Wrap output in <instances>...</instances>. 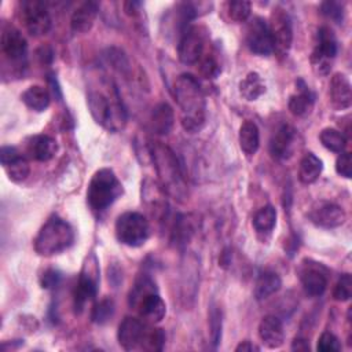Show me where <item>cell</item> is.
I'll return each instance as SVG.
<instances>
[{
	"label": "cell",
	"mask_w": 352,
	"mask_h": 352,
	"mask_svg": "<svg viewBox=\"0 0 352 352\" xmlns=\"http://www.w3.org/2000/svg\"><path fill=\"white\" fill-rule=\"evenodd\" d=\"M175 99L182 110V125L190 133L199 132L206 120V102L198 80L188 73L180 74L173 87Z\"/></svg>",
	"instance_id": "6da1fadb"
},
{
	"label": "cell",
	"mask_w": 352,
	"mask_h": 352,
	"mask_svg": "<svg viewBox=\"0 0 352 352\" xmlns=\"http://www.w3.org/2000/svg\"><path fill=\"white\" fill-rule=\"evenodd\" d=\"M148 153L161 188L172 198L180 202L184 201L187 198V183L177 155L170 147L161 142H150Z\"/></svg>",
	"instance_id": "7a4b0ae2"
},
{
	"label": "cell",
	"mask_w": 352,
	"mask_h": 352,
	"mask_svg": "<svg viewBox=\"0 0 352 352\" xmlns=\"http://www.w3.org/2000/svg\"><path fill=\"white\" fill-rule=\"evenodd\" d=\"M104 89L91 88L87 94V103L94 120L107 131L117 132L126 122V111L117 87L110 81H103Z\"/></svg>",
	"instance_id": "3957f363"
},
{
	"label": "cell",
	"mask_w": 352,
	"mask_h": 352,
	"mask_svg": "<svg viewBox=\"0 0 352 352\" xmlns=\"http://www.w3.org/2000/svg\"><path fill=\"white\" fill-rule=\"evenodd\" d=\"M118 342L125 351H161L165 334L161 329L151 327L147 322L126 316L118 326Z\"/></svg>",
	"instance_id": "277c9868"
},
{
	"label": "cell",
	"mask_w": 352,
	"mask_h": 352,
	"mask_svg": "<svg viewBox=\"0 0 352 352\" xmlns=\"http://www.w3.org/2000/svg\"><path fill=\"white\" fill-rule=\"evenodd\" d=\"M121 195L122 184L111 169L102 168L94 173L87 190V202L94 212H104Z\"/></svg>",
	"instance_id": "5b68a950"
},
{
	"label": "cell",
	"mask_w": 352,
	"mask_h": 352,
	"mask_svg": "<svg viewBox=\"0 0 352 352\" xmlns=\"http://www.w3.org/2000/svg\"><path fill=\"white\" fill-rule=\"evenodd\" d=\"M74 241V232L69 223L58 216L50 217L34 239L37 254L50 257L66 250Z\"/></svg>",
	"instance_id": "8992f818"
},
{
	"label": "cell",
	"mask_w": 352,
	"mask_h": 352,
	"mask_svg": "<svg viewBox=\"0 0 352 352\" xmlns=\"http://www.w3.org/2000/svg\"><path fill=\"white\" fill-rule=\"evenodd\" d=\"M116 236L126 246H142L150 236V224L142 213L125 212L116 221Z\"/></svg>",
	"instance_id": "52a82bcc"
},
{
	"label": "cell",
	"mask_w": 352,
	"mask_h": 352,
	"mask_svg": "<svg viewBox=\"0 0 352 352\" xmlns=\"http://www.w3.org/2000/svg\"><path fill=\"white\" fill-rule=\"evenodd\" d=\"M208 32L202 26H190L186 32L180 36L177 52L179 59L184 65H195L206 52L208 44Z\"/></svg>",
	"instance_id": "ba28073f"
},
{
	"label": "cell",
	"mask_w": 352,
	"mask_h": 352,
	"mask_svg": "<svg viewBox=\"0 0 352 352\" xmlns=\"http://www.w3.org/2000/svg\"><path fill=\"white\" fill-rule=\"evenodd\" d=\"M268 28L272 38L274 52L278 56L285 58L289 54L293 43V29L289 14L280 7L274 8L270 16Z\"/></svg>",
	"instance_id": "9c48e42d"
},
{
	"label": "cell",
	"mask_w": 352,
	"mask_h": 352,
	"mask_svg": "<svg viewBox=\"0 0 352 352\" xmlns=\"http://www.w3.org/2000/svg\"><path fill=\"white\" fill-rule=\"evenodd\" d=\"M337 55V40L333 30L322 26L318 30L316 44L311 55V63L318 74L326 76L330 72L331 62Z\"/></svg>",
	"instance_id": "30bf717a"
},
{
	"label": "cell",
	"mask_w": 352,
	"mask_h": 352,
	"mask_svg": "<svg viewBox=\"0 0 352 352\" xmlns=\"http://www.w3.org/2000/svg\"><path fill=\"white\" fill-rule=\"evenodd\" d=\"M21 18L26 30L32 36H44L52 26L47 4L38 0H25L21 3Z\"/></svg>",
	"instance_id": "8fae6325"
},
{
	"label": "cell",
	"mask_w": 352,
	"mask_h": 352,
	"mask_svg": "<svg viewBox=\"0 0 352 352\" xmlns=\"http://www.w3.org/2000/svg\"><path fill=\"white\" fill-rule=\"evenodd\" d=\"M89 263L91 260L88 258V264L84 265V270L74 289V309L77 314L84 311L85 304L91 301L98 292L99 271L96 267V261H94V264H89Z\"/></svg>",
	"instance_id": "7c38bea8"
},
{
	"label": "cell",
	"mask_w": 352,
	"mask_h": 352,
	"mask_svg": "<svg viewBox=\"0 0 352 352\" xmlns=\"http://www.w3.org/2000/svg\"><path fill=\"white\" fill-rule=\"evenodd\" d=\"M1 51L8 60L16 66L25 65L28 54V43L23 34L12 25L4 23L1 28Z\"/></svg>",
	"instance_id": "4fadbf2b"
},
{
	"label": "cell",
	"mask_w": 352,
	"mask_h": 352,
	"mask_svg": "<svg viewBox=\"0 0 352 352\" xmlns=\"http://www.w3.org/2000/svg\"><path fill=\"white\" fill-rule=\"evenodd\" d=\"M246 44L257 55L265 56L274 52L268 23L261 16H254L246 29Z\"/></svg>",
	"instance_id": "5bb4252c"
},
{
	"label": "cell",
	"mask_w": 352,
	"mask_h": 352,
	"mask_svg": "<svg viewBox=\"0 0 352 352\" xmlns=\"http://www.w3.org/2000/svg\"><path fill=\"white\" fill-rule=\"evenodd\" d=\"M309 220L318 226V227H323V228H334L338 227L341 224H344V221L346 220V214L344 212V209L333 202H327V201H319L316 202L311 210H309Z\"/></svg>",
	"instance_id": "9a60e30c"
},
{
	"label": "cell",
	"mask_w": 352,
	"mask_h": 352,
	"mask_svg": "<svg viewBox=\"0 0 352 352\" xmlns=\"http://www.w3.org/2000/svg\"><path fill=\"white\" fill-rule=\"evenodd\" d=\"M0 161L8 177L15 183L23 182L30 173V166L28 160L15 147H11V146L1 147Z\"/></svg>",
	"instance_id": "2e32d148"
},
{
	"label": "cell",
	"mask_w": 352,
	"mask_h": 352,
	"mask_svg": "<svg viewBox=\"0 0 352 352\" xmlns=\"http://www.w3.org/2000/svg\"><path fill=\"white\" fill-rule=\"evenodd\" d=\"M300 279L304 292L312 297L323 294L327 287L326 270L318 263L308 261V264H302L300 270Z\"/></svg>",
	"instance_id": "e0dca14e"
},
{
	"label": "cell",
	"mask_w": 352,
	"mask_h": 352,
	"mask_svg": "<svg viewBox=\"0 0 352 352\" xmlns=\"http://www.w3.org/2000/svg\"><path fill=\"white\" fill-rule=\"evenodd\" d=\"M297 139V131L289 125H280L270 140V153L275 160H285L289 158L294 150Z\"/></svg>",
	"instance_id": "ac0fdd59"
},
{
	"label": "cell",
	"mask_w": 352,
	"mask_h": 352,
	"mask_svg": "<svg viewBox=\"0 0 352 352\" xmlns=\"http://www.w3.org/2000/svg\"><path fill=\"white\" fill-rule=\"evenodd\" d=\"M258 337L267 348L276 349L285 341V331L280 319L275 315H267L258 324Z\"/></svg>",
	"instance_id": "d6986e66"
},
{
	"label": "cell",
	"mask_w": 352,
	"mask_h": 352,
	"mask_svg": "<svg viewBox=\"0 0 352 352\" xmlns=\"http://www.w3.org/2000/svg\"><path fill=\"white\" fill-rule=\"evenodd\" d=\"M329 95L331 106L336 110H345L351 106L352 102V92H351V82L342 73H336L330 80Z\"/></svg>",
	"instance_id": "ffe728a7"
},
{
	"label": "cell",
	"mask_w": 352,
	"mask_h": 352,
	"mask_svg": "<svg viewBox=\"0 0 352 352\" xmlns=\"http://www.w3.org/2000/svg\"><path fill=\"white\" fill-rule=\"evenodd\" d=\"M99 12V4L96 1H85L74 10L70 19V29L73 33H87L94 26V22Z\"/></svg>",
	"instance_id": "44dd1931"
},
{
	"label": "cell",
	"mask_w": 352,
	"mask_h": 352,
	"mask_svg": "<svg viewBox=\"0 0 352 352\" xmlns=\"http://www.w3.org/2000/svg\"><path fill=\"white\" fill-rule=\"evenodd\" d=\"M58 151V143L48 135L32 136L26 143V153L36 161H50Z\"/></svg>",
	"instance_id": "7402d4cb"
},
{
	"label": "cell",
	"mask_w": 352,
	"mask_h": 352,
	"mask_svg": "<svg viewBox=\"0 0 352 352\" xmlns=\"http://www.w3.org/2000/svg\"><path fill=\"white\" fill-rule=\"evenodd\" d=\"M140 318L147 323H158L166 314V305L158 292L147 294L136 307Z\"/></svg>",
	"instance_id": "603a6c76"
},
{
	"label": "cell",
	"mask_w": 352,
	"mask_h": 352,
	"mask_svg": "<svg viewBox=\"0 0 352 352\" xmlns=\"http://www.w3.org/2000/svg\"><path fill=\"white\" fill-rule=\"evenodd\" d=\"M143 199L146 201L148 210L155 217H164L166 213V199L165 191L153 180H146L143 183Z\"/></svg>",
	"instance_id": "cb8c5ba5"
},
{
	"label": "cell",
	"mask_w": 352,
	"mask_h": 352,
	"mask_svg": "<svg viewBox=\"0 0 352 352\" xmlns=\"http://www.w3.org/2000/svg\"><path fill=\"white\" fill-rule=\"evenodd\" d=\"M173 110L168 103H158L150 114L151 131L157 135H168L173 126Z\"/></svg>",
	"instance_id": "d4e9b609"
},
{
	"label": "cell",
	"mask_w": 352,
	"mask_h": 352,
	"mask_svg": "<svg viewBox=\"0 0 352 352\" xmlns=\"http://www.w3.org/2000/svg\"><path fill=\"white\" fill-rule=\"evenodd\" d=\"M239 146L242 151L252 157L257 153L260 146V132L253 121H245L239 128Z\"/></svg>",
	"instance_id": "484cf974"
},
{
	"label": "cell",
	"mask_w": 352,
	"mask_h": 352,
	"mask_svg": "<svg viewBox=\"0 0 352 352\" xmlns=\"http://www.w3.org/2000/svg\"><path fill=\"white\" fill-rule=\"evenodd\" d=\"M282 286V280L276 272L263 271L258 274L254 285V296L257 300H264L276 293Z\"/></svg>",
	"instance_id": "4316f807"
},
{
	"label": "cell",
	"mask_w": 352,
	"mask_h": 352,
	"mask_svg": "<svg viewBox=\"0 0 352 352\" xmlns=\"http://www.w3.org/2000/svg\"><path fill=\"white\" fill-rule=\"evenodd\" d=\"M323 169V164L322 160L318 158L315 154L308 153L302 157L301 162H300V168H298V179L301 183L304 184H311L315 183Z\"/></svg>",
	"instance_id": "83f0119b"
},
{
	"label": "cell",
	"mask_w": 352,
	"mask_h": 352,
	"mask_svg": "<svg viewBox=\"0 0 352 352\" xmlns=\"http://www.w3.org/2000/svg\"><path fill=\"white\" fill-rule=\"evenodd\" d=\"M301 84L302 85L298 88V92L292 95L289 99V110L297 117H304L309 114L314 106V95L302 81Z\"/></svg>",
	"instance_id": "f1b7e54d"
},
{
	"label": "cell",
	"mask_w": 352,
	"mask_h": 352,
	"mask_svg": "<svg viewBox=\"0 0 352 352\" xmlns=\"http://www.w3.org/2000/svg\"><path fill=\"white\" fill-rule=\"evenodd\" d=\"M22 102L34 111H44L51 102L50 92L41 85L29 87L21 96Z\"/></svg>",
	"instance_id": "f546056e"
},
{
	"label": "cell",
	"mask_w": 352,
	"mask_h": 352,
	"mask_svg": "<svg viewBox=\"0 0 352 352\" xmlns=\"http://www.w3.org/2000/svg\"><path fill=\"white\" fill-rule=\"evenodd\" d=\"M265 92V84L261 76L256 72L248 73L239 82V94L246 100H256Z\"/></svg>",
	"instance_id": "4dcf8cb0"
},
{
	"label": "cell",
	"mask_w": 352,
	"mask_h": 352,
	"mask_svg": "<svg viewBox=\"0 0 352 352\" xmlns=\"http://www.w3.org/2000/svg\"><path fill=\"white\" fill-rule=\"evenodd\" d=\"M154 292H157V287H155L154 280H153L148 275H140V276L136 279V282H135L132 290L129 292V297H128L129 307L136 309V307L139 305V302H140L147 294L154 293Z\"/></svg>",
	"instance_id": "1f68e13d"
},
{
	"label": "cell",
	"mask_w": 352,
	"mask_h": 352,
	"mask_svg": "<svg viewBox=\"0 0 352 352\" xmlns=\"http://www.w3.org/2000/svg\"><path fill=\"white\" fill-rule=\"evenodd\" d=\"M194 234V221L190 216H179L173 224L172 242L177 246H184L188 243Z\"/></svg>",
	"instance_id": "d6a6232c"
},
{
	"label": "cell",
	"mask_w": 352,
	"mask_h": 352,
	"mask_svg": "<svg viewBox=\"0 0 352 352\" xmlns=\"http://www.w3.org/2000/svg\"><path fill=\"white\" fill-rule=\"evenodd\" d=\"M276 224V210L274 206L267 205L258 209L253 217V227L258 234H270Z\"/></svg>",
	"instance_id": "836d02e7"
},
{
	"label": "cell",
	"mask_w": 352,
	"mask_h": 352,
	"mask_svg": "<svg viewBox=\"0 0 352 352\" xmlns=\"http://www.w3.org/2000/svg\"><path fill=\"white\" fill-rule=\"evenodd\" d=\"M320 143L333 153H342L346 146V139L342 132L334 128H324L319 135Z\"/></svg>",
	"instance_id": "e575fe53"
},
{
	"label": "cell",
	"mask_w": 352,
	"mask_h": 352,
	"mask_svg": "<svg viewBox=\"0 0 352 352\" xmlns=\"http://www.w3.org/2000/svg\"><path fill=\"white\" fill-rule=\"evenodd\" d=\"M226 11L228 14V18L234 22H243L250 15V3L245 0L238 1H227L226 3Z\"/></svg>",
	"instance_id": "d590c367"
},
{
	"label": "cell",
	"mask_w": 352,
	"mask_h": 352,
	"mask_svg": "<svg viewBox=\"0 0 352 352\" xmlns=\"http://www.w3.org/2000/svg\"><path fill=\"white\" fill-rule=\"evenodd\" d=\"M198 66H199V73L205 78H216L221 72L220 63L217 62L213 52H205L204 56L199 59Z\"/></svg>",
	"instance_id": "8d00e7d4"
},
{
	"label": "cell",
	"mask_w": 352,
	"mask_h": 352,
	"mask_svg": "<svg viewBox=\"0 0 352 352\" xmlns=\"http://www.w3.org/2000/svg\"><path fill=\"white\" fill-rule=\"evenodd\" d=\"M114 314V302L111 298H103L92 309V320L102 324L106 323Z\"/></svg>",
	"instance_id": "74e56055"
},
{
	"label": "cell",
	"mask_w": 352,
	"mask_h": 352,
	"mask_svg": "<svg viewBox=\"0 0 352 352\" xmlns=\"http://www.w3.org/2000/svg\"><path fill=\"white\" fill-rule=\"evenodd\" d=\"M352 293V278L349 274H342L338 282L336 283L333 297L337 301H348Z\"/></svg>",
	"instance_id": "f35d334b"
},
{
	"label": "cell",
	"mask_w": 352,
	"mask_h": 352,
	"mask_svg": "<svg viewBox=\"0 0 352 352\" xmlns=\"http://www.w3.org/2000/svg\"><path fill=\"white\" fill-rule=\"evenodd\" d=\"M316 349L320 352H338V351H341V344L333 333L324 331L320 334V337L318 340Z\"/></svg>",
	"instance_id": "ab89813d"
},
{
	"label": "cell",
	"mask_w": 352,
	"mask_h": 352,
	"mask_svg": "<svg viewBox=\"0 0 352 352\" xmlns=\"http://www.w3.org/2000/svg\"><path fill=\"white\" fill-rule=\"evenodd\" d=\"M320 11L327 18L333 19L337 23H341L344 18V7L338 1H324L320 4Z\"/></svg>",
	"instance_id": "60d3db41"
},
{
	"label": "cell",
	"mask_w": 352,
	"mask_h": 352,
	"mask_svg": "<svg viewBox=\"0 0 352 352\" xmlns=\"http://www.w3.org/2000/svg\"><path fill=\"white\" fill-rule=\"evenodd\" d=\"M336 170L340 176L349 179L352 175V161H351V153L342 151L337 157L336 161Z\"/></svg>",
	"instance_id": "b9f144b4"
},
{
	"label": "cell",
	"mask_w": 352,
	"mask_h": 352,
	"mask_svg": "<svg viewBox=\"0 0 352 352\" xmlns=\"http://www.w3.org/2000/svg\"><path fill=\"white\" fill-rule=\"evenodd\" d=\"M210 329H212V340L214 345H217L221 338V314L216 308H213L210 312Z\"/></svg>",
	"instance_id": "7bdbcfd3"
},
{
	"label": "cell",
	"mask_w": 352,
	"mask_h": 352,
	"mask_svg": "<svg viewBox=\"0 0 352 352\" xmlns=\"http://www.w3.org/2000/svg\"><path fill=\"white\" fill-rule=\"evenodd\" d=\"M59 274L56 272V271H47V272H44L43 274V278H41V286L44 287V289H52V287H55L56 285H58V282H59Z\"/></svg>",
	"instance_id": "ee69618b"
},
{
	"label": "cell",
	"mask_w": 352,
	"mask_h": 352,
	"mask_svg": "<svg viewBox=\"0 0 352 352\" xmlns=\"http://www.w3.org/2000/svg\"><path fill=\"white\" fill-rule=\"evenodd\" d=\"M236 352H252V351H258V346L253 345L250 341H242L236 348Z\"/></svg>",
	"instance_id": "f6af8a7d"
},
{
	"label": "cell",
	"mask_w": 352,
	"mask_h": 352,
	"mask_svg": "<svg viewBox=\"0 0 352 352\" xmlns=\"http://www.w3.org/2000/svg\"><path fill=\"white\" fill-rule=\"evenodd\" d=\"M293 351H308L309 345L304 338H294L293 345H292Z\"/></svg>",
	"instance_id": "bcb514c9"
}]
</instances>
